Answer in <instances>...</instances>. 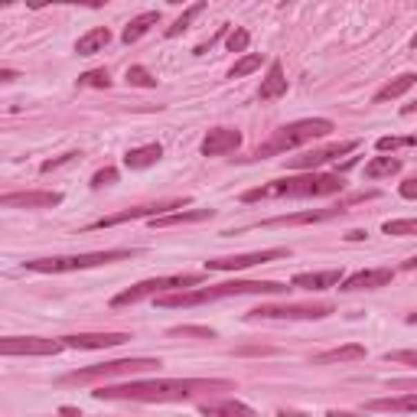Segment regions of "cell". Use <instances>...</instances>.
<instances>
[{"label":"cell","instance_id":"ba28073f","mask_svg":"<svg viewBox=\"0 0 417 417\" xmlns=\"http://www.w3.org/2000/svg\"><path fill=\"white\" fill-rule=\"evenodd\" d=\"M375 196H378L375 189H369V193H356V196L339 199L336 206L307 208V212H297V215H274V219L258 222L255 229H284V225H313V222H329V219H336V215H346L352 206H359V202H369V199H375Z\"/></svg>","mask_w":417,"mask_h":417},{"label":"cell","instance_id":"6da1fadb","mask_svg":"<svg viewBox=\"0 0 417 417\" xmlns=\"http://www.w3.org/2000/svg\"><path fill=\"white\" fill-rule=\"evenodd\" d=\"M199 391H235L229 378H157V382H124L101 385L95 401H140V405H163V401H189Z\"/></svg>","mask_w":417,"mask_h":417},{"label":"cell","instance_id":"ffe728a7","mask_svg":"<svg viewBox=\"0 0 417 417\" xmlns=\"http://www.w3.org/2000/svg\"><path fill=\"white\" fill-rule=\"evenodd\" d=\"M284 95H287V75H284V66L274 59L264 81H261V88H258V101H274V98H284Z\"/></svg>","mask_w":417,"mask_h":417},{"label":"cell","instance_id":"d6986e66","mask_svg":"<svg viewBox=\"0 0 417 417\" xmlns=\"http://www.w3.org/2000/svg\"><path fill=\"white\" fill-rule=\"evenodd\" d=\"M342 284V267H329V271H313V274H297L290 280V287H300V290H326V287H336Z\"/></svg>","mask_w":417,"mask_h":417},{"label":"cell","instance_id":"f1b7e54d","mask_svg":"<svg viewBox=\"0 0 417 417\" xmlns=\"http://www.w3.org/2000/svg\"><path fill=\"white\" fill-rule=\"evenodd\" d=\"M206 10V3H202V0H196V3H193V7H189V10H183V17H180V20H176L173 26H170V30H166V36H170V39H173V36H180V33H186V30H189V26H193V20H196L199 13Z\"/></svg>","mask_w":417,"mask_h":417},{"label":"cell","instance_id":"7a4b0ae2","mask_svg":"<svg viewBox=\"0 0 417 417\" xmlns=\"http://www.w3.org/2000/svg\"><path fill=\"white\" fill-rule=\"evenodd\" d=\"M346 189L342 173H313L303 170L300 176H284V180H271L264 186H255L242 193V202H261V199H320V196H336Z\"/></svg>","mask_w":417,"mask_h":417},{"label":"cell","instance_id":"52a82bcc","mask_svg":"<svg viewBox=\"0 0 417 417\" xmlns=\"http://www.w3.org/2000/svg\"><path fill=\"white\" fill-rule=\"evenodd\" d=\"M202 284V274H170V278H151V280H140L134 287L121 290L111 307H130V303H140L147 297H160V293H170V290H186V287H199Z\"/></svg>","mask_w":417,"mask_h":417},{"label":"cell","instance_id":"7c38bea8","mask_svg":"<svg viewBox=\"0 0 417 417\" xmlns=\"http://www.w3.org/2000/svg\"><path fill=\"white\" fill-rule=\"evenodd\" d=\"M280 258H290V248H267V251H248V255L212 258V261H206V271H244V267L280 261Z\"/></svg>","mask_w":417,"mask_h":417},{"label":"cell","instance_id":"4316f807","mask_svg":"<svg viewBox=\"0 0 417 417\" xmlns=\"http://www.w3.org/2000/svg\"><path fill=\"white\" fill-rule=\"evenodd\" d=\"M401 173V160L398 157H375V160L365 163V176L369 180H385V176Z\"/></svg>","mask_w":417,"mask_h":417},{"label":"cell","instance_id":"30bf717a","mask_svg":"<svg viewBox=\"0 0 417 417\" xmlns=\"http://www.w3.org/2000/svg\"><path fill=\"white\" fill-rule=\"evenodd\" d=\"M183 206H189V199H163V202H153V206L124 208V212H115V215H104V219L92 222L88 232H95V229H111V225H124V222H134V219H153V215H163L170 208H183Z\"/></svg>","mask_w":417,"mask_h":417},{"label":"cell","instance_id":"8d00e7d4","mask_svg":"<svg viewBox=\"0 0 417 417\" xmlns=\"http://www.w3.org/2000/svg\"><path fill=\"white\" fill-rule=\"evenodd\" d=\"M385 362H398V365H411L417 369V349H401V352H388Z\"/></svg>","mask_w":417,"mask_h":417},{"label":"cell","instance_id":"8fae6325","mask_svg":"<svg viewBox=\"0 0 417 417\" xmlns=\"http://www.w3.org/2000/svg\"><path fill=\"white\" fill-rule=\"evenodd\" d=\"M62 349H66L62 339H43V336L0 339V356H59Z\"/></svg>","mask_w":417,"mask_h":417},{"label":"cell","instance_id":"7dc6e473","mask_svg":"<svg viewBox=\"0 0 417 417\" xmlns=\"http://www.w3.org/2000/svg\"><path fill=\"white\" fill-rule=\"evenodd\" d=\"M166 3H186V0H166Z\"/></svg>","mask_w":417,"mask_h":417},{"label":"cell","instance_id":"3957f363","mask_svg":"<svg viewBox=\"0 0 417 417\" xmlns=\"http://www.w3.org/2000/svg\"><path fill=\"white\" fill-rule=\"evenodd\" d=\"M287 284L278 280H225V284H212V287H186L180 293H160L157 307L166 310H183V307H202L212 300H225V297H244V293H287Z\"/></svg>","mask_w":417,"mask_h":417},{"label":"cell","instance_id":"f546056e","mask_svg":"<svg viewBox=\"0 0 417 417\" xmlns=\"http://www.w3.org/2000/svg\"><path fill=\"white\" fill-rule=\"evenodd\" d=\"M385 235H398V238H407V235H417V219H388L382 225Z\"/></svg>","mask_w":417,"mask_h":417},{"label":"cell","instance_id":"484cf974","mask_svg":"<svg viewBox=\"0 0 417 417\" xmlns=\"http://www.w3.org/2000/svg\"><path fill=\"white\" fill-rule=\"evenodd\" d=\"M199 411H202V414H244V417L255 414L251 407L242 405V401H235V398H225V401H202Z\"/></svg>","mask_w":417,"mask_h":417},{"label":"cell","instance_id":"cb8c5ba5","mask_svg":"<svg viewBox=\"0 0 417 417\" xmlns=\"http://www.w3.org/2000/svg\"><path fill=\"white\" fill-rule=\"evenodd\" d=\"M108 43H111V30H108V26H95V30H88V33L75 43V52H79V56H95V52H101Z\"/></svg>","mask_w":417,"mask_h":417},{"label":"cell","instance_id":"9a60e30c","mask_svg":"<svg viewBox=\"0 0 417 417\" xmlns=\"http://www.w3.org/2000/svg\"><path fill=\"white\" fill-rule=\"evenodd\" d=\"M242 147V134L232 128H215L208 130L206 137H202V157H222V153H235Z\"/></svg>","mask_w":417,"mask_h":417},{"label":"cell","instance_id":"ee69618b","mask_svg":"<svg viewBox=\"0 0 417 417\" xmlns=\"http://www.w3.org/2000/svg\"><path fill=\"white\" fill-rule=\"evenodd\" d=\"M365 235H369V232H349L346 238H349V242H362V238H365Z\"/></svg>","mask_w":417,"mask_h":417},{"label":"cell","instance_id":"c3c4849f","mask_svg":"<svg viewBox=\"0 0 417 417\" xmlns=\"http://www.w3.org/2000/svg\"><path fill=\"white\" fill-rule=\"evenodd\" d=\"M411 46H414V49H417V36H414V39H411Z\"/></svg>","mask_w":417,"mask_h":417},{"label":"cell","instance_id":"d590c367","mask_svg":"<svg viewBox=\"0 0 417 417\" xmlns=\"http://www.w3.org/2000/svg\"><path fill=\"white\" fill-rule=\"evenodd\" d=\"M170 336H199V339H212L215 333L206 329V326H173L170 329Z\"/></svg>","mask_w":417,"mask_h":417},{"label":"cell","instance_id":"74e56055","mask_svg":"<svg viewBox=\"0 0 417 417\" xmlns=\"http://www.w3.org/2000/svg\"><path fill=\"white\" fill-rule=\"evenodd\" d=\"M111 183H117V170H115V166H104V170H98V173L92 176V186H95V189H101V186H111Z\"/></svg>","mask_w":417,"mask_h":417},{"label":"cell","instance_id":"1f68e13d","mask_svg":"<svg viewBox=\"0 0 417 417\" xmlns=\"http://www.w3.org/2000/svg\"><path fill=\"white\" fill-rule=\"evenodd\" d=\"M375 147L382 153H394V151H401V147H417V134H411V137H378Z\"/></svg>","mask_w":417,"mask_h":417},{"label":"cell","instance_id":"277c9868","mask_svg":"<svg viewBox=\"0 0 417 417\" xmlns=\"http://www.w3.org/2000/svg\"><path fill=\"white\" fill-rule=\"evenodd\" d=\"M333 130V121L329 117H303V121H293V124H284L280 130H274V137L264 140L251 157H244L248 163L255 160H267V157H280V153H290L310 144V140H320Z\"/></svg>","mask_w":417,"mask_h":417},{"label":"cell","instance_id":"5b68a950","mask_svg":"<svg viewBox=\"0 0 417 417\" xmlns=\"http://www.w3.org/2000/svg\"><path fill=\"white\" fill-rule=\"evenodd\" d=\"M137 255H140L137 248H108V251H88V255H69V258H36V261H26V271H36V274H72V271L115 264V261H128V258H137Z\"/></svg>","mask_w":417,"mask_h":417},{"label":"cell","instance_id":"4fadbf2b","mask_svg":"<svg viewBox=\"0 0 417 417\" xmlns=\"http://www.w3.org/2000/svg\"><path fill=\"white\" fill-rule=\"evenodd\" d=\"M359 147V140H339V144H326V147H316V151H307L300 157H287V166L293 170H316V166H323L329 160H339V157H346Z\"/></svg>","mask_w":417,"mask_h":417},{"label":"cell","instance_id":"f35d334b","mask_svg":"<svg viewBox=\"0 0 417 417\" xmlns=\"http://www.w3.org/2000/svg\"><path fill=\"white\" fill-rule=\"evenodd\" d=\"M225 33H229V23H225V26H219V33L212 36V39H208V43H202V46H196V56H206L208 49L215 46V43H219V39H222V36H225Z\"/></svg>","mask_w":417,"mask_h":417},{"label":"cell","instance_id":"e0dca14e","mask_svg":"<svg viewBox=\"0 0 417 417\" xmlns=\"http://www.w3.org/2000/svg\"><path fill=\"white\" fill-rule=\"evenodd\" d=\"M128 333H79V336H62L66 349H115L128 342Z\"/></svg>","mask_w":417,"mask_h":417},{"label":"cell","instance_id":"ac0fdd59","mask_svg":"<svg viewBox=\"0 0 417 417\" xmlns=\"http://www.w3.org/2000/svg\"><path fill=\"white\" fill-rule=\"evenodd\" d=\"M215 215V208H180V212H163V215H153L151 225L153 229H173V225H196V222H206Z\"/></svg>","mask_w":417,"mask_h":417},{"label":"cell","instance_id":"8992f818","mask_svg":"<svg viewBox=\"0 0 417 417\" xmlns=\"http://www.w3.org/2000/svg\"><path fill=\"white\" fill-rule=\"evenodd\" d=\"M160 369V359H115V362H98V365H85V369H75L69 375H62L66 385H92L101 382V378H115V375H137V371H153Z\"/></svg>","mask_w":417,"mask_h":417},{"label":"cell","instance_id":"bcb514c9","mask_svg":"<svg viewBox=\"0 0 417 417\" xmlns=\"http://www.w3.org/2000/svg\"><path fill=\"white\" fill-rule=\"evenodd\" d=\"M0 3H3V7H10V3H17V0H0Z\"/></svg>","mask_w":417,"mask_h":417},{"label":"cell","instance_id":"ab89813d","mask_svg":"<svg viewBox=\"0 0 417 417\" xmlns=\"http://www.w3.org/2000/svg\"><path fill=\"white\" fill-rule=\"evenodd\" d=\"M79 157V153H66V157H59V160H46L43 163V173H49V170H59V166H66V163H72Z\"/></svg>","mask_w":417,"mask_h":417},{"label":"cell","instance_id":"e575fe53","mask_svg":"<svg viewBox=\"0 0 417 417\" xmlns=\"http://www.w3.org/2000/svg\"><path fill=\"white\" fill-rule=\"evenodd\" d=\"M225 43H229V52H244V49H248V43H251V33H248L244 26H238L235 33H229V39H225Z\"/></svg>","mask_w":417,"mask_h":417},{"label":"cell","instance_id":"4dcf8cb0","mask_svg":"<svg viewBox=\"0 0 417 417\" xmlns=\"http://www.w3.org/2000/svg\"><path fill=\"white\" fill-rule=\"evenodd\" d=\"M79 88H111V75L108 69H92L79 75Z\"/></svg>","mask_w":417,"mask_h":417},{"label":"cell","instance_id":"d6a6232c","mask_svg":"<svg viewBox=\"0 0 417 417\" xmlns=\"http://www.w3.org/2000/svg\"><path fill=\"white\" fill-rule=\"evenodd\" d=\"M128 85H137V88H157V79L144 66H130L128 69Z\"/></svg>","mask_w":417,"mask_h":417},{"label":"cell","instance_id":"b9f144b4","mask_svg":"<svg viewBox=\"0 0 417 417\" xmlns=\"http://www.w3.org/2000/svg\"><path fill=\"white\" fill-rule=\"evenodd\" d=\"M17 79V72L13 69H0V81H13Z\"/></svg>","mask_w":417,"mask_h":417},{"label":"cell","instance_id":"7402d4cb","mask_svg":"<svg viewBox=\"0 0 417 417\" xmlns=\"http://www.w3.org/2000/svg\"><path fill=\"white\" fill-rule=\"evenodd\" d=\"M160 157H163L160 144H144V147H134V151L124 153V166H128V170H147V166H153Z\"/></svg>","mask_w":417,"mask_h":417},{"label":"cell","instance_id":"2e32d148","mask_svg":"<svg viewBox=\"0 0 417 417\" xmlns=\"http://www.w3.org/2000/svg\"><path fill=\"white\" fill-rule=\"evenodd\" d=\"M391 280H394L391 267H371V271H359V274L346 278L339 290H346V293H356V290H375V287H388Z\"/></svg>","mask_w":417,"mask_h":417},{"label":"cell","instance_id":"44dd1931","mask_svg":"<svg viewBox=\"0 0 417 417\" xmlns=\"http://www.w3.org/2000/svg\"><path fill=\"white\" fill-rule=\"evenodd\" d=\"M414 85H417V75H414V72H405V75H398V79H391V81H388L385 88H378L371 101H375V104L394 101V98H401V95H407V92H411Z\"/></svg>","mask_w":417,"mask_h":417},{"label":"cell","instance_id":"d4e9b609","mask_svg":"<svg viewBox=\"0 0 417 417\" xmlns=\"http://www.w3.org/2000/svg\"><path fill=\"white\" fill-rule=\"evenodd\" d=\"M160 23V10H147V13H137V17H134V20H130L128 26H124V33H121V39H124V43H137L140 36L147 33V30H151V26H157Z\"/></svg>","mask_w":417,"mask_h":417},{"label":"cell","instance_id":"7bdbcfd3","mask_svg":"<svg viewBox=\"0 0 417 417\" xmlns=\"http://www.w3.org/2000/svg\"><path fill=\"white\" fill-rule=\"evenodd\" d=\"M401 267H405V271H417V255H414V258H407V261H405Z\"/></svg>","mask_w":417,"mask_h":417},{"label":"cell","instance_id":"f6af8a7d","mask_svg":"<svg viewBox=\"0 0 417 417\" xmlns=\"http://www.w3.org/2000/svg\"><path fill=\"white\" fill-rule=\"evenodd\" d=\"M414 111H417V101H414V104H405V108H401V115H405V117L414 115Z\"/></svg>","mask_w":417,"mask_h":417},{"label":"cell","instance_id":"83f0119b","mask_svg":"<svg viewBox=\"0 0 417 417\" xmlns=\"http://www.w3.org/2000/svg\"><path fill=\"white\" fill-rule=\"evenodd\" d=\"M261 62H264L261 52H248V56H242L232 69H229V79H244V75H251L255 69H261Z\"/></svg>","mask_w":417,"mask_h":417},{"label":"cell","instance_id":"836d02e7","mask_svg":"<svg viewBox=\"0 0 417 417\" xmlns=\"http://www.w3.org/2000/svg\"><path fill=\"white\" fill-rule=\"evenodd\" d=\"M33 10H39V7H52V3H69V7H104L108 0H26Z\"/></svg>","mask_w":417,"mask_h":417},{"label":"cell","instance_id":"60d3db41","mask_svg":"<svg viewBox=\"0 0 417 417\" xmlns=\"http://www.w3.org/2000/svg\"><path fill=\"white\" fill-rule=\"evenodd\" d=\"M398 193H401V196H405V199H417V176H411V180H405Z\"/></svg>","mask_w":417,"mask_h":417},{"label":"cell","instance_id":"5bb4252c","mask_svg":"<svg viewBox=\"0 0 417 417\" xmlns=\"http://www.w3.org/2000/svg\"><path fill=\"white\" fill-rule=\"evenodd\" d=\"M62 202V193H46V189H26V193H7L0 196L3 208H52Z\"/></svg>","mask_w":417,"mask_h":417},{"label":"cell","instance_id":"603a6c76","mask_svg":"<svg viewBox=\"0 0 417 417\" xmlns=\"http://www.w3.org/2000/svg\"><path fill=\"white\" fill-rule=\"evenodd\" d=\"M362 359H365V346H359V342H349V346L320 352L313 362H316V365H333V362H362Z\"/></svg>","mask_w":417,"mask_h":417},{"label":"cell","instance_id":"9c48e42d","mask_svg":"<svg viewBox=\"0 0 417 417\" xmlns=\"http://www.w3.org/2000/svg\"><path fill=\"white\" fill-rule=\"evenodd\" d=\"M329 313H336L333 303H261L255 310H248V320H326Z\"/></svg>","mask_w":417,"mask_h":417}]
</instances>
